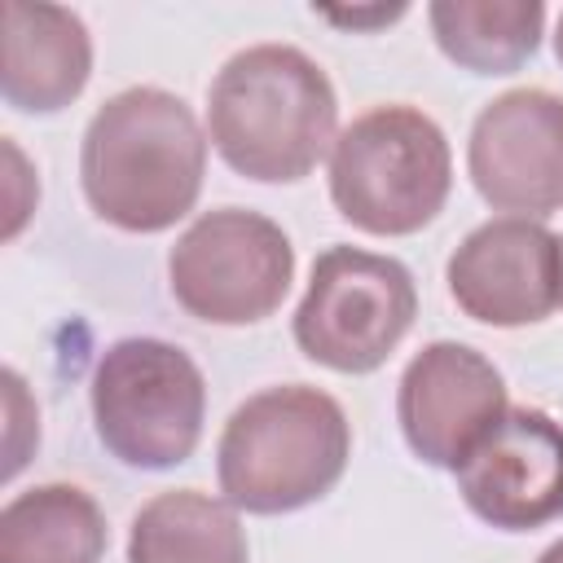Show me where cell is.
Masks as SVG:
<instances>
[{
	"mask_svg": "<svg viewBox=\"0 0 563 563\" xmlns=\"http://www.w3.org/2000/svg\"><path fill=\"white\" fill-rule=\"evenodd\" d=\"M418 317L413 273L361 246H325L295 308V343L334 374H374Z\"/></svg>",
	"mask_w": 563,
	"mask_h": 563,
	"instance_id": "obj_6",
	"label": "cell"
},
{
	"mask_svg": "<svg viewBox=\"0 0 563 563\" xmlns=\"http://www.w3.org/2000/svg\"><path fill=\"white\" fill-rule=\"evenodd\" d=\"M506 409L510 405L501 369L457 339L427 343L405 365L396 387V422L405 431V444L413 449V457L440 471H457Z\"/></svg>",
	"mask_w": 563,
	"mask_h": 563,
	"instance_id": "obj_10",
	"label": "cell"
},
{
	"mask_svg": "<svg viewBox=\"0 0 563 563\" xmlns=\"http://www.w3.org/2000/svg\"><path fill=\"white\" fill-rule=\"evenodd\" d=\"M559 251H563V238H559Z\"/></svg>",
	"mask_w": 563,
	"mask_h": 563,
	"instance_id": "obj_19",
	"label": "cell"
},
{
	"mask_svg": "<svg viewBox=\"0 0 563 563\" xmlns=\"http://www.w3.org/2000/svg\"><path fill=\"white\" fill-rule=\"evenodd\" d=\"M334 84L295 44H251L207 88V141L260 185L303 180L334 150Z\"/></svg>",
	"mask_w": 563,
	"mask_h": 563,
	"instance_id": "obj_2",
	"label": "cell"
},
{
	"mask_svg": "<svg viewBox=\"0 0 563 563\" xmlns=\"http://www.w3.org/2000/svg\"><path fill=\"white\" fill-rule=\"evenodd\" d=\"M352 457L343 405L308 383H282L246 396L216 444V479L229 506L246 515H290L325 497Z\"/></svg>",
	"mask_w": 563,
	"mask_h": 563,
	"instance_id": "obj_3",
	"label": "cell"
},
{
	"mask_svg": "<svg viewBox=\"0 0 563 563\" xmlns=\"http://www.w3.org/2000/svg\"><path fill=\"white\" fill-rule=\"evenodd\" d=\"M176 303L207 325L273 317L295 282V246L277 220L246 207L202 211L167 255Z\"/></svg>",
	"mask_w": 563,
	"mask_h": 563,
	"instance_id": "obj_7",
	"label": "cell"
},
{
	"mask_svg": "<svg viewBox=\"0 0 563 563\" xmlns=\"http://www.w3.org/2000/svg\"><path fill=\"white\" fill-rule=\"evenodd\" d=\"M537 563H563V541H554V545H545V550L537 554Z\"/></svg>",
	"mask_w": 563,
	"mask_h": 563,
	"instance_id": "obj_17",
	"label": "cell"
},
{
	"mask_svg": "<svg viewBox=\"0 0 563 563\" xmlns=\"http://www.w3.org/2000/svg\"><path fill=\"white\" fill-rule=\"evenodd\" d=\"M449 189V141L418 106H374L334 136L330 198L334 211L361 233L409 238L444 211Z\"/></svg>",
	"mask_w": 563,
	"mask_h": 563,
	"instance_id": "obj_4",
	"label": "cell"
},
{
	"mask_svg": "<svg viewBox=\"0 0 563 563\" xmlns=\"http://www.w3.org/2000/svg\"><path fill=\"white\" fill-rule=\"evenodd\" d=\"M453 475L466 510L488 528H545L563 519V427L541 409L510 405Z\"/></svg>",
	"mask_w": 563,
	"mask_h": 563,
	"instance_id": "obj_11",
	"label": "cell"
},
{
	"mask_svg": "<svg viewBox=\"0 0 563 563\" xmlns=\"http://www.w3.org/2000/svg\"><path fill=\"white\" fill-rule=\"evenodd\" d=\"M110 528L75 484H35L0 510V563H101Z\"/></svg>",
	"mask_w": 563,
	"mask_h": 563,
	"instance_id": "obj_13",
	"label": "cell"
},
{
	"mask_svg": "<svg viewBox=\"0 0 563 563\" xmlns=\"http://www.w3.org/2000/svg\"><path fill=\"white\" fill-rule=\"evenodd\" d=\"M554 57H559V66H563V13H559V26H554Z\"/></svg>",
	"mask_w": 563,
	"mask_h": 563,
	"instance_id": "obj_18",
	"label": "cell"
},
{
	"mask_svg": "<svg viewBox=\"0 0 563 563\" xmlns=\"http://www.w3.org/2000/svg\"><path fill=\"white\" fill-rule=\"evenodd\" d=\"M405 13V4H378V9H321V18H330V22H339V26H378V22H391V18H400Z\"/></svg>",
	"mask_w": 563,
	"mask_h": 563,
	"instance_id": "obj_16",
	"label": "cell"
},
{
	"mask_svg": "<svg viewBox=\"0 0 563 563\" xmlns=\"http://www.w3.org/2000/svg\"><path fill=\"white\" fill-rule=\"evenodd\" d=\"M466 172L493 211L523 220L563 211V97L550 88L493 97L471 123Z\"/></svg>",
	"mask_w": 563,
	"mask_h": 563,
	"instance_id": "obj_8",
	"label": "cell"
},
{
	"mask_svg": "<svg viewBox=\"0 0 563 563\" xmlns=\"http://www.w3.org/2000/svg\"><path fill=\"white\" fill-rule=\"evenodd\" d=\"M440 53L471 75L519 70L545 31L541 0H435L427 4Z\"/></svg>",
	"mask_w": 563,
	"mask_h": 563,
	"instance_id": "obj_15",
	"label": "cell"
},
{
	"mask_svg": "<svg viewBox=\"0 0 563 563\" xmlns=\"http://www.w3.org/2000/svg\"><path fill=\"white\" fill-rule=\"evenodd\" d=\"M444 282L453 303L471 321L497 330L537 325L563 303L559 233L523 216L484 220L453 246L444 264Z\"/></svg>",
	"mask_w": 563,
	"mask_h": 563,
	"instance_id": "obj_9",
	"label": "cell"
},
{
	"mask_svg": "<svg viewBox=\"0 0 563 563\" xmlns=\"http://www.w3.org/2000/svg\"><path fill=\"white\" fill-rule=\"evenodd\" d=\"M92 75V40L79 13L62 4H4L0 40V97L18 114L66 110Z\"/></svg>",
	"mask_w": 563,
	"mask_h": 563,
	"instance_id": "obj_12",
	"label": "cell"
},
{
	"mask_svg": "<svg viewBox=\"0 0 563 563\" xmlns=\"http://www.w3.org/2000/svg\"><path fill=\"white\" fill-rule=\"evenodd\" d=\"M207 418V383L167 339H119L92 369V422L110 457L132 471H172L194 457Z\"/></svg>",
	"mask_w": 563,
	"mask_h": 563,
	"instance_id": "obj_5",
	"label": "cell"
},
{
	"mask_svg": "<svg viewBox=\"0 0 563 563\" xmlns=\"http://www.w3.org/2000/svg\"><path fill=\"white\" fill-rule=\"evenodd\" d=\"M207 136L167 88H123L84 128L79 185L88 207L123 233H163L202 194Z\"/></svg>",
	"mask_w": 563,
	"mask_h": 563,
	"instance_id": "obj_1",
	"label": "cell"
},
{
	"mask_svg": "<svg viewBox=\"0 0 563 563\" xmlns=\"http://www.w3.org/2000/svg\"><path fill=\"white\" fill-rule=\"evenodd\" d=\"M128 563H251L238 506L202 488L150 497L132 519Z\"/></svg>",
	"mask_w": 563,
	"mask_h": 563,
	"instance_id": "obj_14",
	"label": "cell"
}]
</instances>
